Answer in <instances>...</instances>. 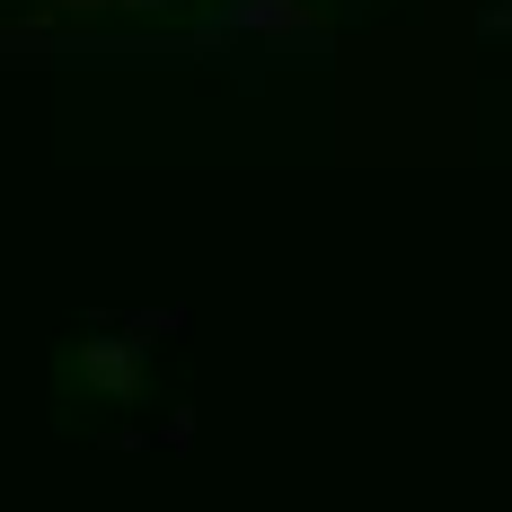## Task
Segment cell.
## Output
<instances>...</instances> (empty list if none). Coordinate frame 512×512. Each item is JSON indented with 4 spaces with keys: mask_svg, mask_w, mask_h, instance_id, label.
<instances>
[{
    "mask_svg": "<svg viewBox=\"0 0 512 512\" xmlns=\"http://www.w3.org/2000/svg\"><path fill=\"white\" fill-rule=\"evenodd\" d=\"M486 27H495V36H512V9H495V18H486Z\"/></svg>",
    "mask_w": 512,
    "mask_h": 512,
    "instance_id": "cell-1",
    "label": "cell"
},
{
    "mask_svg": "<svg viewBox=\"0 0 512 512\" xmlns=\"http://www.w3.org/2000/svg\"><path fill=\"white\" fill-rule=\"evenodd\" d=\"M133 9H168V0H133Z\"/></svg>",
    "mask_w": 512,
    "mask_h": 512,
    "instance_id": "cell-2",
    "label": "cell"
}]
</instances>
